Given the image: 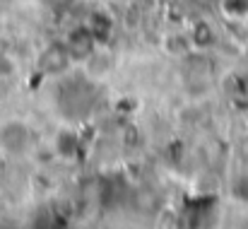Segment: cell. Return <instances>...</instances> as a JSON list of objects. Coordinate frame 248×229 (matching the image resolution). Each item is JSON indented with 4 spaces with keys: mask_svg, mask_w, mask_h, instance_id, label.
<instances>
[{
    "mask_svg": "<svg viewBox=\"0 0 248 229\" xmlns=\"http://www.w3.org/2000/svg\"><path fill=\"white\" fill-rule=\"evenodd\" d=\"M75 61H78V58L73 56V51L68 49V44H65L63 39H58V41L46 44V46L39 51V56H36V68H39L41 75L61 80V77H65L73 70Z\"/></svg>",
    "mask_w": 248,
    "mask_h": 229,
    "instance_id": "cell-1",
    "label": "cell"
},
{
    "mask_svg": "<svg viewBox=\"0 0 248 229\" xmlns=\"http://www.w3.org/2000/svg\"><path fill=\"white\" fill-rule=\"evenodd\" d=\"M31 147V131L19 118H7L0 123V152L7 157H22Z\"/></svg>",
    "mask_w": 248,
    "mask_h": 229,
    "instance_id": "cell-2",
    "label": "cell"
},
{
    "mask_svg": "<svg viewBox=\"0 0 248 229\" xmlns=\"http://www.w3.org/2000/svg\"><path fill=\"white\" fill-rule=\"evenodd\" d=\"M63 41L68 44V49L73 51V56L78 58V61H84L99 44H96V39H94V34H92V29L87 27V24H75L73 29H68V34L63 36Z\"/></svg>",
    "mask_w": 248,
    "mask_h": 229,
    "instance_id": "cell-3",
    "label": "cell"
},
{
    "mask_svg": "<svg viewBox=\"0 0 248 229\" xmlns=\"http://www.w3.org/2000/svg\"><path fill=\"white\" fill-rule=\"evenodd\" d=\"M84 24L92 29L96 44H108V39H111L113 32H116V19H113V15H108L106 10H94V12H89V17L84 19Z\"/></svg>",
    "mask_w": 248,
    "mask_h": 229,
    "instance_id": "cell-4",
    "label": "cell"
},
{
    "mask_svg": "<svg viewBox=\"0 0 248 229\" xmlns=\"http://www.w3.org/2000/svg\"><path fill=\"white\" fill-rule=\"evenodd\" d=\"M219 10L229 19H246L248 17V0H219Z\"/></svg>",
    "mask_w": 248,
    "mask_h": 229,
    "instance_id": "cell-5",
    "label": "cell"
},
{
    "mask_svg": "<svg viewBox=\"0 0 248 229\" xmlns=\"http://www.w3.org/2000/svg\"><path fill=\"white\" fill-rule=\"evenodd\" d=\"M212 39H215V34H212L210 24L200 22V24L193 27V36H190V44H193V46H198V49H207V46L212 44Z\"/></svg>",
    "mask_w": 248,
    "mask_h": 229,
    "instance_id": "cell-6",
    "label": "cell"
},
{
    "mask_svg": "<svg viewBox=\"0 0 248 229\" xmlns=\"http://www.w3.org/2000/svg\"><path fill=\"white\" fill-rule=\"evenodd\" d=\"M39 2L51 12H70L78 5V0H39Z\"/></svg>",
    "mask_w": 248,
    "mask_h": 229,
    "instance_id": "cell-7",
    "label": "cell"
},
{
    "mask_svg": "<svg viewBox=\"0 0 248 229\" xmlns=\"http://www.w3.org/2000/svg\"><path fill=\"white\" fill-rule=\"evenodd\" d=\"M246 32H248V17H246Z\"/></svg>",
    "mask_w": 248,
    "mask_h": 229,
    "instance_id": "cell-8",
    "label": "cell"
}]
</instances>
